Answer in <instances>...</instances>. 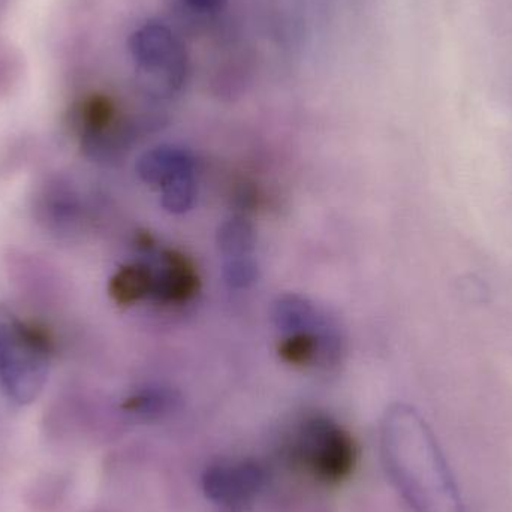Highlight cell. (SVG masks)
<instances>
[{"instance_id":"obj_1","label":"cell","mask_w":512,"mask_h":512,"mask_svg":"<svg viewBox=\"0 0 512 512\" xmlns=\"http://www.w3.org/2000/svg\"><path fill=\"white\" fill-rule=\"evenodd\" d=\"M391 480L414 512H465L456 477L433 433L417 412L397 406L384 426Z\"/></svg>"},{"instance_id":"obj_2","label":"cell","mask_w":512,"mask_h":512,"mask_svg":"<svg viewBox=\"0 0 512 512\" xmlns=\"http://www.w3.org/2000/svg\"><path fill=\"white\" fill-rule=\"evenodd\" d=\"M51 340L45 331L0 310V388L17 403H30L47 381Z\"/></svg>"},{"instance_id":"obj_3","label":"cell","mask_w":512,"mask_h":512,"mask_svg":"<svg viewBox=\"0 0 512 512\" xmlns=\"http://www.w3.org/2000/svg\"><path fill=\"white\" fill-rule=\"evenodd\" d=\"M128 45L150 95L170 98L182 90L188 78V53L167 24L146 21L132 32Z\"/></svg>"},{"instance_id":"obj_4","label":"cell","mask_w":512,"mask_h":512,"mask_svg":"<svg viewBox=\"0 0 512 512\" xmlns=\"http://www.w3.org/2000/svg\"><path fill=\"white\" fill-rule=\"evenodd\" d=\"M292 454L313 477L337 484L354 471L357 448L345 429L327 417H310L300 424Z\"/></svg>"},{"instance_id":"obj_5","label":"cell","mask_w":512,"mask_h":512,"mask_svg":"<svg viewBox=\"0 0 512 512\" xmlns=\"http://www.w3.org/2000/svg\"><path fill=\"white\" fill-rule=\"evenodd\" d=\"M33 210L39 224L60 237L75 233L83 218L80 194L71 183L60 177L48 180L41 186Z\"/></svg>"},{"instance_id":"obj_6","label":"cell","mask_w":512,"mask_h":512,"mask_svg":"<svg viewBox=\"0 0 512 512\" xmlns=\"http://www.w3.org/2000/svg\"><path fill=\"white\" fill-rule=\"evenodd\" d=\"M207 495L227 507L248 504L261 489L262 474L258 466L249 462L218 463L207 471Z\"/></svg>"},{"instance_id":"obj_7","label":"cell","mask_w":512,"mask_h":512,"mask_svg":"<svg viewBox=\"0 0 512 512\" xmlns=\"http://www.w3.org/2000/svg\"><path fill=\"white\" fill-rule=\"evenodd\" d=\"M198 288L200 277L191 259L173 249L162 252L161 267L153 271L152 297L162 304L186 303Z\"/></svg>"},{"instance_id":"obj_8","label":"cell","mask_w":512,"mask_h":512,"mask_svg":"<svg viewBox=\"0 0 512 512\" xmlns=\"http://www.w3.org/2000/svg\"><path fill=\"white\" fill-rule=\"evenodd\" d=\"M195 158L188 149L179 146H158L141 155L137 173L144 183L161 188L171 177L194 173Z\"/></svg>"},{"instance_id":"obj_9","label":"cell","mask_w":512,"mask_h":512,"mask_svg":"<svg viewBox=\"0 0 512 512\" xmlns=\"http://www.w3.org/2000/svg\"><path fill=\"white\" fill-rule=\"evenodd\" d=\"M271 315H273L274 325L285 334L303 333V331L321 333L330 325L312 301L298 294L280 295L274 301Z\"/></svg>"},{"instance_id":"obj_10","label":"cell","mask_w":512,"mask_h":512,"mask_svg":"<svg viewBox=\"0 0 512 512\" xmlns=\"http://www.w3.org/2000/svg\"><path fill=\"white\" fill-rule=\"evenodd\" d=\"M153 270L146 264L122 265L111 276L108 292L114 303L131 306L152 295Z\"/></svg>"},{"instance_id":"obj_11","label":"cell","mask_w":512,"mask_h":512,"mask_svg":"<svg viewBox=\"0 0 512 512\" xmlns=\"http://www.w3.org/2000/svg\"><path fill=\"white\" fill-rule=\"evenodd\" d=\"M216 245L225 258L251 256L256 245L254 225L245 216H233L222 222L216 233Z\"/></svg>"},{"instance_id":"obj_12","label":"cell","mask_w":512,"mask_h":512,"mask_svg":"<svg viewBox=\"0 0 512 512\" xmlns=\"http://www.w3.org/2000/svg\"><path fill=\"white\" fill-rule=\"evenodd\" d=\"M161 204L167 212L182 215L192 209L197 197L194 173L179 174L161 186Z\"/></svg>"},{"instance_id":"obj_13","label":"cell","mask_w":512,"mask_h":512,"mask_svg":"<svg viewBox=\"0 0 512 512\" xmlns=\"http://www.w3.org/2000/svg\"><path fill=\"white\" fill-rule=\"evenodd\" d=\"M277 352L285 363L306 366L319 357L318 333L303 331V333L286 334L285 339L280 340Z\"/></svg>"},{"instance_id":"obj_14","label":"cell","mask_w":512,"mask_h":512,"mask_svg":"<svg viewBox=\"0 0 512 512\" xmlns=\"http://www.w3.org/2000/svg\"><path fill=\"white\" fill-rule=\"evenodd\" d=\"M176 400V394L167 388H147L126 400L125 408L144 417H156L168 411Z\"/></svg>"},{"instance_id":"obj_15","label":"cell","mask_w":512,"mask_h":512,"mask_svg":"<svg viewBox=\"0 0 512 512\" xmlns=\"http://www.w3.org/2000/svg\"><path fill=\"white\" fill-rule=\"evenodd\" d=\"M222 274L228 288L246 289L254 285L258 279L259 268L252 256L225 258Z\"/></svg>"},{"instance_id":"obj_16","label":"cell","mask_w":512,"mask_h":512,"mask_svg":"<svg viewBox=\"0 0 512 512\" xmlns=\"http://www.w3.org/2000/svg\"><path fill=\"white\" fill-rule=\"evenodd\" d=\"M183 5L198 12H215L224 8L228 0H180Z\"/></svg>"}]
</instances>
